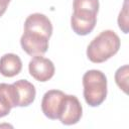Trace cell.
I'll return each instance as SVG.
<instances>
[{"instance_id":"3957f363","label":"cell","mask_w":129,"mask_h":129,"mask_svg":"<svg viewBox=\"0 0 129 129\" xmlns=\"http://www.w3.org/2000/svg\"><path fill=\"white\" fill-rule=\"evenodd\" d=\"M48 37L44 34L33 31L24 30L21 38L20 44L22 49L29 55H41L47 51L48 48Z\"/></svg>"},{"instance_id":"6da1fadb","label":"cell","mask_w":129,"mask_h":129,"mask_svg":"<svg viewBox=\"0 0 129 129\" xmlns=\"http://www.w3.org/2000/svg\"><path fill=\"white\" fill-rule=\"evenodd\" d=\"M120 44V38L113 30H104L89 43L87 56L92 62H104L118 52Z\"/></svg>"},{"instance_id":"277c9868","label":"cell","mask_w":129,"mask_h":129,"mask_svg":"<svg viewBox=\"0 0 129 129\" xmlns=\"http://www.w3.org/2000/svg\"><path fill=\"white\" fill-rule=\"evenodd\" d=\"M83 114V108L79 99L74 95H64L58 114L59 121L64 125H74L78 123Z\"/></svg>"},{"instance_id":"52a82bcc","label":"cell","mask_w":129,"mask_h":129,"mask_svg":"<svg viewBox=\"0 0 129 129\" xmlns=\"http://www.w3.org/2000/svg\"><path fill=\"white\" fill-rule=\"evenodd\" d=\"M64 95L66 94L59 90H49L43 95L41 101V110L47 118L51 120L58 119V114Z\"/></svg>"},{"instance_id":"9a60e30c","label":"cell","mask_w":129,"mask_h":129,"mask_svg":"<svg viewBox=\"0 0 129 129\" xmlns=\"http://www.w3.org/2000/svg\"><path fill=\"white\" fill-rule=\"evenodd\" d=\"M10 0H0V17L5 13Z\"/></svg>"},{"instance_id":"5b68a950","label":"cell","mask_w":129,"mask_h":129,"mask_svg":"<svg viewBox=\"0 0 129 129\" xmlns=\"http://www.w3.org/2000/svg\"><path fill=\"white\" fill-rule=\"evenodd\" d=\"M97 13L87 10H74L71 17V25L78 35H87L95 28Z\"/></svg>"},{"instance_id":"5bb4252c","label":"cell","mask_w":129,"mask_h":129,"mask_svg":"<svg viewBox=\"0 0 129 129\" xmlns=\"http://www.w3.org/2000/svg\"><path fill=\"white\" fill-rule=\"evenodd\" d=\"M127 6H128L127 0H125L124 5H123V9L120 11L119 17H118L119 27L124 33H128V9H127Z\"/></svg>"},{"instance_id":"7c38bea8","label":"cell","mask_w":129,"mask_h":129,"mask_svg":"<svg viewBox=\"0 0 129 129\" xmlns=\"http://www.w3.org/2000/svg\"><path fill=\"white\" fill-rule=\"evenodd\" d=\"M128 64L120 67L115 73V82L117 86L125 93H128V73H129Z\"/></svg>"},{"instance_id":"8992f818","label":"cell","mask_w":129,"mask_h":129,"mask_svg":"<svg viewBox=\"0 0 129 129\" xmlns=\"http://www.w3.org/2000/svg\"><path fill=\"white\" fill-rule=\"evenodd\" d=\"M29 74L38 82H46L54 75L53 62L42 55H34L28 64Z\"/></svg>"},{"instance_id":"4fadbf2b","label":"cell","mask_w":129,"mask_h":129,"mask_svg":"<svg viewBox=\"0 0 129 129\" xmlns=\"http://www.w3.org/2000/svg\"><path fill=\"white\" fill-rule=\"evenodd\" d=\"M74 10H87L98 13L99 0H74Z\"/></svg>"},{"instance_id":"30bf717a","label":"cell","mask_w":129,"mask_h":129,"mask_svg":"<svg viewBox=\"0 0 129 129\" xmlns=\"http://www.w3.org/2000/svg\"><path fill=\"white\" fill-rule=\"evenodd\" d=\"M17 96V107H27L33 103L36 95L34 86L27 80H19L13 83Z\"/></svg>"},{"instance_id":"7a4b0ae2","label":"cell","mask_w":129,"mask_h":129,"mask_svg":"<svg viewBox=\"0 0 129 129\" xmlns=\"http://www.w3.org/2000/svg\"><path fill=\"white\" fill-rule=\"evenodd\" d=\"M84 98L91 107L100 106L107 96V78L99 70H90L83 76Z\"/></svg>"},{"instance_id":"9c48e42d","label":"cell","mask_w":129,"mask_h":129,"mask_svg":"<svg viewBox=\"0 0 129 129\" xmlns=\"http://www.w3.org/2000/svg\"><path fill=\"white\" fill-rule=\"evenodd\" d=\"M24 30H33L40 32L48 38L52 33V25L50 20L41 13L30 14L24 22Z\"/></svg>"},{"instance_id":"ba28073f","label":"cell","mask_w":129,"mask_h":129,"mask_svg":"<svg viewBox=\"0 0 129 129\" xmlns=\"http://www.w3.org/2000/svg\"><path fill=\"white\" fill-rule=\"evenodd\" d=\"M17 106L16 90L13 84H0V118L7 116L13 107Z\"/></svg>"},{"instance_id":"8fae6325","label":"cell","mask_w":129,"mask_h":129,"mask_svg":"<svg viewBox=\"0 0 129 129\" xmlns=\"http://www.w3.org/2000/svg\"><path fill=\"white\" fill-rule=\"evenodd\" d=\"M22 69L20 57L14 53H6L0 58V74L7 78L18 75Z\"/></svg>"}]
</instances>
